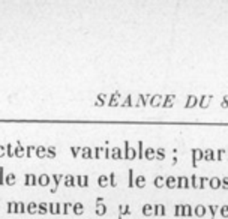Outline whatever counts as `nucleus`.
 <instances>
[{"instance_id": "nucleus-1", "label": "nucleus", "mask_w": 228, "mask_h": 219, "mask_svg": "<svg viewBox=\"0 0 228 219\" xmlns=\"http://www.w3.org/2000/svg\"><path fill=\"white\" fill-rule=\"evenodd\" d=\"M123 158L128 159V161H132L135 158H138V152L135 150L134 147H131V144L128 141H125V153H123Z\"/></svg>"}, {"instance_id": "nucleus-2", "label": "nucleus", "mask_w": 228, "mask_h": 219, "mask_svg": "<svg viewBox=\"0 0 228 219\" xmlns=\"http://www.w3.org/2000/svg\"><path fill=\"white\" fill-rule=\"evenodd\" d=\"M201 159H204V152L201 149H192V165L197 167Z\"/></svg>"}, {"instance_id": "nucleus-3", "label": "nucleus", "mask_w": 228, "mask_h": 219, "mask_svg": "<svg viewBox=\"0 0 228 219\" xmlns=\"http://www.w3.org/2000/svg\"><path fill=\"white\" fill-rule=\"evenodd\" d=\"M177 188L179 189H188V188H191V179L186 177V176L177 177Z\"/></svg>"}, {"instance_id": "nucleus-4", "label": "nucleus", "mask_w": 228, "mask_h": 219, "mask_svg": "<svg viewBox=\"0 0 228 219\" xmlns=\"http://www.w3.org/2000/svg\"><path fill=\"white\" fill-rule=\"evenodd\" d=\"M48 212L51 215H60L63 212V206L60 203H51L48 204Z\"/></svg>"}, {"instance_id": "nucleus-5", "label": "nucleus", "mask_w": 228, "mask_h": 219, "mask_svg": "<svg viewBox=\"0 0 228 219\" xmlns=\"http://www.w3.org/2000/svg\"><path fill=\"white\" fill-rule=\"evenodd\" d=\"M174 101H176V95H167L164 96V101H162V108H171L173 107Z\"/></svg>"}, {"instance_id": "nucleus-6", "label": "nucleus", "mask_w": 228, "mask_h": 219, "mask_svg": "<svg viewBox=\"0 0 228 219\" xmlns=\"http://www.w3.org/2000/svg\"><path fill=\"white\" fill-rule=\"evenodd\" d=\"M212 95H206V96H201L200 99H198V107L200 108H209V105H210V101H212Z\"/></svg>"}, {"instance_id": "nucleus-7", "label": "nucleus", "mask_w": 228, "mask_h": 219, "mask_svg": "<svg viewBox=\"0 0 228 219\" xmlns=\"http://www.w3.org/2000/svg\"><path fill=\"white\" fill-rule=\"evenodd\" d=\"M38 183V179H36L35 174H26L24 176V186H36Z\"/></svg>"}, {"instance_id": "nucleus-8", "label": "nucleus", "mask_w": 228, "mask_h": 219, "mask_svg": "<svg viewBox=\"0 0 228 219\" xmlns=\"http://www.w3.org/2000/svg\"><path fill=\"white\" fill-rule=\"evenodd\" d=\"M194 213H195V216H198V218H204V216L207 215V207H206V206H203V204L195 206Z\"/></svg>"}, {"instance_id": "nucleus-9", "label": "nucleus", "mask_w": 228, "mask_h": 219, "mask_svg": "<svg viewBox=\"0 0 228 219\" xmlns=\"http://www.w3.org/2000/svg\"><path fill=\"white\" fill-rule=\"evenodd\" d=\"M50 183H51V176H48V174H41L39 177H38V185L39 186H48Z\"/></svg>"}, {"instance_id": "nucleus-10", "label": "nucleus", "mask_w": 228, "mask_h": 219, "mask_svg": "<svg viewBox=\"0 0 228 219\" xmlns=\"http://www.w3.org/2000/svg\"><path fill=\"white\" fill-rule=\"evenodd\" d=\"M195 105H198V96L189 95V96L186 98V104H185V108H194Z\"/></svg>"}, {"instance_id": "nucleus-11", "label": "nucleus", "mask_w": 228, "mask_h": 219, "mask_svg": "<svg viewBox=\"0 0 228 219\" xmlns=\"http://www.w3.org/2000/svg\"><path fill=\"white\" fill-rule=\"evenodd\" d=\"M165 206L164 204H156V206H153V215L155 216H165Z\"/></svg>"}, {"instance_id": "nucleus-12", "label": "nucleus", "mask_w": 228, "mask_h": 219, "mask_svg": "<svg viewBox=\"0 0 228 219\" xmlns=\"http://www.w3.org/2000/svg\"><path fill=\"white\" fill-rule=\"evenodd\" d=\"M77 185L80 188H87L89 186V177L87 176H75Z\"/></svg>"}, {"instance_id": "nucleus-13", "label": "nucleus", "mask_w": 228, "mask_h": 219, "mask_svg": "<svg viewBox=\"0 0 228 219\" xmlns=\"http://www.w3.org/2000/svg\"><path fill=\"white\" fill-rule=\"evenodd\" d=\"M165 186L168 189H174V188H177V177H174V176H168L165 179Z\"/></svg>"}, {"instance_id": "nucleus-14", "label": "nucleus", "mask_w": 228, "mask_h": 219, "mask_svg": "<svg viewBox=\"0 0 228 219\" xmlns=\"http://www.w3.org/2000/svg\"><path fill=\"white\" fill-rule=\"evenodd\" d=\"M63 179H65V176H62V174H53V176H51V180L54 182V185H53V188H51V192L57 191V186H59V183H60V180H63Z\"/></svg>"}, {"instance_id": "nucleus-15", "label": "nucleus", "mask_w": 228, "mask_h": 219, "mask_svg": "<svg viewBox=\"0 0 228 219\" xmlns=\"http://www.w3.org/2000/svg\"><path fill=\"white\" fill-rule=\"evenodd\" d=\"M209 185H210V188H212V189H219V188L222 186V179H219V177L209 179Z\"/></svg>"}, {"instance_id": "nucleus-16", "label": "nucleus", "mask_w": 228, "mask_h": 219, "mask_svg": "<svg viewBox=\"0 0 228 219\" xmlns=\"http://www.w3.org/2000/svg\"><path fill=\"white\" fill-rule=\"evenodd\" d=\"M65 182V186L66 188H72V186L77 185V180H75V176H72V174H68V176H65V179H63Z\"/></svg>"}, {"instance_id": "nucleus-17", "label": "nucleus", "mask_w": 228, "mask_h": 219, "mask_svg": "<svg viewBox=\"0 0 228 219\" xmlns=\"http://www.w3.org/2000/svg\"><path fill=\"white\" fill-rule=\"evenodd\" d=\"M162 99H164V96H161V95L150 96V105H152L153 108H156L158 105H162Z\"/></svg>"}, {"instance_id": "nucleus-18", "label": "nucleus", "mask_w": 228, "mask_h": 219, "mask_svg": "<svg viewBox=\"0 0 228 219\" xmlns=\"http://www.w3.org/2000/svg\"><path fill=\"white\" fill-rule=\"evenodd\" d=\"M122 158H123V152H122L120 147H113V149H111V159L119 161V159H122Z\"/></svg>"}, {"instance_id": "nucleus-19", "label": "nucleus", "mask_w": 228, "mask_h": 219, "mask_svg": "<svg viewBox=\"0 0 228 219\" xmlns=\"http://www.w3.org/2000/svg\"><path fill=\"white\" fill-rule=\"evenodd\" d=\"M119 96H120L119 92H114V93L110 96V99H108V107H117L119 105Z\"/></svg>"}, {"instance_id": "nucleus-20", "label": "nucleus", "mask_w": 228, "mask_h": 219, "mask_svg": "<svg viewBox=\"0 0 228 219\" xmlns=\"http://www.w3.org/2000/svg\"><path fill=\"white\" fill-rule=\"evenodd\" d=\"M144 158L147 161H153V159L156 158V150H155L153 147H147L144 150Z\"/></svg>"}, {"instance_id": "nucleus-21", "label": "nucleus", "mask_w": 228, "mask_h": 219, "mask_svg": "<svg viewBox=\"0 0 228 219\" xmlns=\"http://www.w3.org/2000/svg\"><path fill=\"white\" fill-rule=\"evenodd\" d=\"M98 185L101 186V188H107V186L110 185V179H108V176L101 174V176L98 177Z\"/></svg>"}, {"instance_id": "nucleus-22", "label": "nucleus", "mask_w": 228, "mask_h": 219, "mask_svg": "<svg viewBox=\"0 0 228 219\" xmlns=\"http://www.w3.org/2000/svg\"><path fill=\"white\" fill-rule=\"evenodd\" d=\"M107 206L104 204V203H98L96 204V209H95V212H96V215L98 216H104L105 213H107Z\"/></svg>"}, {"instance_id": "nucleus-23", "label": "nucleus", "mask_w": 228, "mask_h": 219, "mask_svg": "<svg viewBox=\"0 0 228 219\" xmlns=\"http://www.w3.org/2000/svg\"><path fill=\"white\" fill-rule=\"evenodd\" d=\"M150 96L152 95H138V102L135 104L137 107H143V105H147V101L150 99Z\"/></svg>"}, {"instance_id": "nucleus-24", "label": "nucleus", "mask_w": 228, "mask_h": 219, "mask_svg": "<svg viewBox=\"0 0 228 219\" xmlns=\"http://www.w3.org/2000/svg\"><path fill=\"white\" fill-rule=\"evenodd\" d=\"M72 212H74V215H77V216L83 215L84 213V204H81V203H75L74 207H72Z\"/></svg>"}, {"instance_id": "nucleus-25", "label": "nucleus", "mask_w": 228, "mask_h": 219, "mask_svg": "<svg viewBox=\"0 0 228 219\" xmlns=\"http://www.w3.org/2000/svg\"><path fill=\"white\" fill-rule=\"evenodd\" d=\"M105 101H107V95H105V93H99V95L96 96L95 105H96V107H104V105H105Z\"/></svg>"}, {"instance_id": "nucleus-26", "label": "nucleus", "mask_w": 228, "mask_h": 219, "mask_svg": "<svg viewBox=\"0 0 228 219\" xmlns=\"http://www.w3.org/2000/svg\"><path fill=\"white\" fill-rule=\"evenodd\" d=\"M153 185L156 186L158 189L164 188V186H165V177H162V176H156L155 180H153Z\"/></svg>"}, {"instance_id": "nucleus-27", "label": "nucleus", "mask_w": 228, "mask_h": 219, "mask_svg": "<svg viewBox=\"0 0 228 219\" xmlns=\"http://www.w3.org/2000/svg\"><path fill=\"white\" fill-rule=\"evenodd\" d=\"M81 158H83V159H92V158H93V150H92L90 147H83V150H81Z\"/></svg>"}, {"instance_id": "nucleus-28", "label": "nucleus", "mask_w": 228, "mask_h": 219, "mask_svg": "<svg viewBox=\"0 0 228 219\" xmlns=\"http://www.w3.org/2000/svg\"><path fill=\"white\" fill-rule=\"evenodd\" d=\"M15 182H17V176H15L14 173H11V174H6V179H5V185L12 186V185H15Z\"/></svg>"}, {"instance_id": "nucleus-29", "label": "nucleus", "mask_w": 228, "mask_h": 219, "mask_svg": "<svg viewBox=\"0 0 228 219\" xmlns=\"http://www.w3.org/2000/svg\"><path fill=\"white\" fill-rule=\"evenodd\" d=\"M180 216H192V207L189 204H182V215Z\"/></svg>"}, {"instance_id": "nucleus-30", "label": "nucleus", "mask_w": 228, "mask_h": 219, "mask_svg": "<svg viewBox=\"0 0 228 219\" xmlns=\"http://www.w3.org/2000/svg\"><path fill=\"white\" fill-rule=\"evenodd\" d=\"M24 152H26L24 146H23V144H18V146H17V147L14 149V156L23 158V156H24Z\"/></svg>"}, {"instance_id": "nucleus-31", "label": "nucleus", "mask_w": 228, "mask_h": 219, "mask_svg": "<svg viewBox=\"0 0 228 219\" xmlns=\"http://www.w3.org/2000/svg\"><path fill=\"white\" fill-rule=\"evenodd\" d=\"M36 156L39 158V159L47 156V147L45 146H38L36 147Z\"/></svg>"}, {"instance_id": "nucleus-32", "label": "nucleus", "mask_w": 228, "mask_h": 219, "mask_svg": "<svg viewBox=\"0 0 228 219\" xmlns=\"http://www.w3.org/2000/svg\"><path fill=\"white\" fill-rule=\"evenodd\" d=\"M216 156H215V150L213 149H207L204 150V161H215Z\"/></svg>"}, {"instance_id": "nucleus-33", "label": "nucleus", "mask_w": 228, "mask_h": 219, "mask_svg": "<svg viewBox=\"0 0 228 219\" xmlns=\"http://www.w3.org/2000/svg\"><path fill=\"white\" fill-rule=\"evenodd\" d=\"M48 213V204L47 203H39L38 204V215H47Z\"/></svg>"}, {"instance_id": "nucleus-34", "label": "nucleus", "mask_w": 228, "mask_h": 219, "mask_svg": "<svg viewBox=\"0 0 228 219\" xmlns=\"http://www.w3.org/2000/svg\"><path fill=\"white\" fill-rule=\"evenodd\" d=\"M27 213L29 215H35V213H38V204H36L35 201H32V203L27 204Z\"/></svg>"}, {"instance_id": "nucleus-35", "label": "nucleus", "mask_w": 228, "mask_h": 219, "mask_svg": "<svg viewBox=\"0 0 228 219\" xmlns=\"http://www.w3.org/2000/svg\"><path fill=\"white\" fill-rule=\"evenodd\" d=\"M143 215H144V216H153V206L152 204L143 206Z\"/></svg>"}, {"instance_id": "nucleus-36", "label": "nucleus", "mask_w": 228, "mask_h": 219, "mask_svg": "<svg viewBox=\"0 0 228 219\" xmlns=\"http://www.w3.org/2000/svg\"><path fill=\"white\" fill-rule=\"evenodd\" d=\"M135 186L140 188V189H143L146 186V177L144 176H138V177H135Z\"/></svg>"}, {"instance_id": "nucleus-37", "label": "nucleus", "mask_w": 228, "mask_h": 219, "mask_svg": "<svg viewBox=\"0 0 228 219\" xmlns=\"http://www.w3.org/2000/svg\"><path fill=\"white\" fill-rule=\"evenodd\" d=\"M119 212H120V216H122V215H131L129 204H120L119 206Z\"/></svg>"}, {"instance_id": "nucleus-38", "label": "nucleus", "mask_w": 228, "mask_h": 219, "mask_svg": "<svg viewBox=\"0 0 228 219\" xmlns=\"http://www.w3.org/2000/svg\"><path fill=\"white\" fill-rule=\"evenodd\" d=\"M156 159H158V161H164V159H165V149H164V147L156 149Z\"/></svg>"}, {"instance_id": "nucleus-39", "label": "nucleus", "mask_w": 228, "mask_h": 219, "mask_svg": "<svg viewBox=\"0 0 228 219\" xmlns=\"http://www.w3.org/2000/svg\"><path fill=\"white\" fill-rule=\"evenodd\" d=\"M128 176H129V182H128V186L132 188V186H135V177H134V170L129 168V171H128Z\"/></svg>"}, {"instance_id": "nucleus-40", "label": "nucleus", "mask_w": 228, "mask_h": 219, "mask_svg": "<svg viewBox=\"0 0 228 219\" xmlns=\"http://www.w3.org/2000/svg\"><path fill=\"white\" fill-rule=\"evenodd\" d=\"M6 212L8 213H17V203L9 201V203H8V207H6Z\"/></svg>"}, {"instance_id": "nucleus-41", "label": "nucleus", "mask_w": 228, "mask_h": 219, "mask_svg": "<svg viewBox=\"0 0 228 219\" xmlns=\"http://www.w3.org/2000/svg\"><path fill=\"white\" fill-rule=\"evenodd\" d=\"M207 210L210 212V218L213 219L215 216H216V210H218V206H215V204H209V206H207Z\"/></svg>"}, {"instance_id": "nucleus-42", "label": "nucleus", "mask_w": 228, "mask_h": 219, "mask_svg": "<svg viewBox=\"0 0 228 219\" xmlns=\"http://www.w3.org/2000/svg\"><path fill=\"white\" fill-rule=\"evenodd\" d=\"M108 179H110V185L113 186V188H116V186H117V177H116V173H110Z\"/></svg>"}, {"instance_id": "nucleus-43", "label": "nucleus", "mask_w": 228, "mask_h": 219, "mask_svg": "<svg viewBox=\"0 0 228 219\" xmlns=\"http://www.w3.org/2000/svg\"><path fill=\"white\" fill-rule=\"evenodd\" d=\"M143 158H144V143L138 141V159H143Z\"/></svg>"}, {"instance_id": "nucleus-44", "label": "nucleus", "mask_w": 228, "mask_h": 219, "mask_svg": "<svg viewBox=\"0 0 228 219\" xmlns=\"http://www.w3.org/2000/svg\"><path fill=\"white\" fill-rule=\"evenodd\" d=\"M102 153H104V147H95V150H93V158L99 159V158H102L101 156Z\"/></svg>"}, {"instance_id": "nucleus-45", "label": "nucleus", "mask_w": 228, "mask_h": 219, "mask_svg": "<svg viewBox=\"0 0 228 219\" xmlns=\"http://www.w3.org/2000/svg\"><path fill=\"white\" fill-rule=\"evenodd\" d=\"M27 212V206H24V203H17V213H24Z\"/></svg>"}, {"instance_id": "nucleus-46", "label": "nucleus", "mask_w": 228, "mask_h": 219, "mask_svg": "<svg viewBox=\"0 0 228 219\" xmlns=\"http://www.w3.org/2000/svg\"><path fill=\"white\" fill-rule=\"evenodd\" d=\"M74 207V204L72 203H65L63 204V212H62V215H69V210Z\"/></svg>"}, {"instance_id": "nucleus-47", "label": "nucleus", "mask_w": 228, "mask_h": 219, "mask_svg": "<svg viewBox=\"0 0 228 219\" xmlns=\"http://www.w3.org/2000/svg\"><path fill=\"white\" fill-rule=\"evenodd\" d=\"M47 156L48 158H56V147L54 146H50V147H47Z\"/></svg>"}, {"instance_id": "nucleus-48", "label": "nucleus", "mask_w": 228, "mask_h": 219, "mask_svg": "<svg viewBox=\"0 0 228 219\" xmlns=\"http://www.w3.org/2000/svg\"><path fill=\"white\" fill-rule=\"evenodd\" d=\"M225 155H227V150H225V149H219V150L216 152V159H218V161H222V159L225 158Z\"/></svg>"}, {"instance_id": "nucleus-49", "label": "nucleus", "mask_w": 228, "mask_h": 219, "mask_svg": "<svg viewBox=\"0 0 228 219\" xmlns=\"http://www.w3.org/2000/svg\"><path fill=\"white\" fill-rule=\"evenodd\" d=\"M206 182H209L207 177H198V189H204Z\"/></svg>"}, {"instance_id": "nucleus-50", "label": "nucleus", "mask_w": 228, "mask_h": 219, "mask_svg": "<svg viewBox=\"0 0 228 219\" xmlns=\"http://www.w3.org/2000/svg\"><path fill=\"white\" fill-rule=\"evenodd\" d=\"M191 186L194 189H198V177L195 174H192V177H191Z\"/></svg>"}, {"instance_id": "nucleus-51", "label": "nucleus", "mask_w": 228, "mask_h": 219, "mask_svg": "<svg viewBox=\"0 0 228 219\" xmlns=\"http://www.w3.org/2000/svg\"><path fill=\"white\" fill-rule=\"evenodd\" d=\"M131 105H132V96L128 95L126 96V99L122 102V107H131Z\"/></svg>"}, {"instance_id": "nucleus-52", "label": "nucleus", "mask_w": 228, "mask_h": 219, "mask_svg": "<svg viewBox=\"0 0 228 219\" xmlns=\"http://www.w3.org/2000/svg\"><path fill=\"white\" fill-rule=\"evenodd\" d=\"M33 152H36V146H29L27 149H26V158H30Z\"/></svg>"}, {"instance_id": "nucleus-53", "label": "nucleus", "mask_w": 228, "mask_h": 219, "mask_svg": "<svg viewBox=\"0 0 228 219\" xmlns=\"http://www.w3.org/2000/svg\"><path fill=\"white\" fill-rule=\"evenodd\" d=\"M5 179H6V176H5V168L0 167V185H5Z\"/></svg>"}, {"instance_id": "nucleus-54", "label": "nucleus", "mask_w": 228, "mask_h": 219, "mask_svg": "<svg viewBox=\"0 0 228 219\" xmlns=\"http://www.w3.org/2000/svg\"><path fill=\"white\" fill-rule=\"evenodd\" d=\"M221 216H224V218H228V204H224L221 207Z\"/></svg>"}, {"instance_id": "nucleus-55", "label": "nucleus", "mask_w": 228, "mask_h": 219, "mask_svg": "<svg viewBox=\"0 0 228 219\" xmlns=\"http://www.w3.org/2000/svg\"><path fill=\"white\" fill-rule=\"evenodd\" d=\"M6 156H14V149H12V144H6Z\"/></svg>"}, {"instance_id": "nucleus-56", "label": "nucleus", "mask_w": 228, "mask_h": 219, "mask_svg": "<svg viewBox=\"0 0 228 219\" xmlns=\"http://www.w3.org/2000/svg\"><path fill=\"white\" fill-rule=\"evenodd\" d=\"M81 150H83L81 147H71V153H72V156H74V158L78 156V153H80Z\"/></svg>"}, {"instance_id": "nucleus-57", "label": "nucleus", "mask_w": 228, "mask_h": 219, "mask_svg": "<svg viewBox=\"0 0 228 219\" xmlns=\"http://www.w3.org/2000/svg\"><path fill=\"white\" fill-rule=\"evenodd\" d=\"M182 215V204H176L174 207V216H180Z\"/></svg>"}, {"instance_id": "nucleus-58", "label": "nucleus", "mask_w": 228, "mask_h": 219, "mask_svg": "<svg viewBox=\"0 0 228 219\" xmlns=\"http://www.w3.org/2000/svg\"><path fill=\"white\" fill-rule=\"evenodd\" d=\"M221 188H222V189H225V191H228V176L222 179V186H221Z\"/></svg>"}, {"instance_id": "nucleus-59", "label": "nucleus", "mask_w": 228, "mask_h": 219, "mask_svg": "<svg viewBox=\"0 0 228 219\" xmlns=\"http://www.w3.org/2000/svg\"><path fill=\"white\" fill-rule=\"evenodd\" d=\"M221 107H222V108H227V107H228V96H224V98H222Z\"/></svg>"}, {"instance_id": "nucleus-60", "label": "nucleus", "mask_w": 228, "mask_h": 219, "mask_svg": "<svg viewBox=\"0 0 228 219\" xmlns=\"http://www.w3.org/2000/svg\"><path fill=\"white\" fill-rule=\"evenodd\" d=\"M2 156H6V146H2L0 144V158Z\"/></svg>"}, {"instance_id": "nucleus-61", "label": "nucleus", "mask_w": 228, "mask_h": 219, "mask_svg": "<svg viewBox=\"0 0 228 219\" xmlns=\"http://www.w3.org/2000/svg\"><path fill=\"white\" fill-rule=\"evenodd\" d=\"M104 158H107V159H108V158H111V150L108 149V147H107V149H104Z\"/></svg>"}, {"instance_id": "nucleus-62", "label": "nucleus", "mask_w": 228, "mask_h": 219, "mask_svg": "<svg viewBox=\"0 0 228 219\" xmlns=\"http://www.w3.org/2000/svg\"><path fill=\"white\" fill-rule=\"evenodd\" d=\"M227 155H228V150H227ZM227 158H228V156H227Z\"/></svg>"}]
</instances>
